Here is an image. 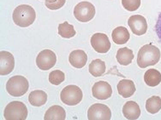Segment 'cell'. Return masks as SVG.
<instances>
[{"label":"cell","mask_w":161,"mask_h":120,"mask_svg":"<svg viewBox=\"0 0 161 120\" xmlns=\"http://www.w3.org/2000/svg\"><path fill=\"white\" fill-rule=\"evenodd\" d=\"M123 113L125 118L130 120H136L139 118L141 115V109L136 102L130 101L126 102L123 107Z\"/></svg>","instance_id":"obj_13"},{"label":"cell","mask_w":161,"mask_h":120,"mask_svg":"<svg viewBox=\"0 0 161 120\" xmlns=\"http://www.w3.org/2000/svg\"><path fill=\"white\" fill-rule=\"evenodd\" d=\"M66 118L65 110L61 106H53L48 109L45 114V120H64Z\"/></svg>","instance_id":"obj_16"},{"label":"cell","mask_w":161,"mask_h":120,"mask_svg":"<svg viewBox=\"0 0 161 120\" xmlns=\"http://www.w3.org/2000/svg\"><path fill=\"white\" fill-rule=\"evenodd\" d=\"M146 109L149 113L154 114L161 109V98L159 96H152L146 102Z\"/></svg>","instance_id":"obj_22"},{"label":"cell","mask_w":161,"mask_h":120,"mask_svg":"<svg viewBox=\"0 0 161 120\" xmlns=\"http://www.w3.org/2000/svg\"><path fill=\"white\" fill-rule=\"evenodd\" d=\"M83 97V94L81 89L76 85H68L64 88L60 98L64 104L68 106H75L79 104Z\"/></svg>","instance_id":"obj_5"},{"label":"cell","mask_w":161,"mask_h":120,"mask_svg":"<svg viewBox=\"0 0 161 120\" xmlns=\"http://www.w3.org/2000/svg\"><path fill=\"white\" fill-rule=\"evenodd\" d=\"M65 79V75L60 70H54L49 74L50 83L54 85H59L62 83Z\"/></svg>","instance_id":"obj_24"},{"label":"cell","mask_w":161,"mask_h":120,"mask_svg":"<svg viewBox=\"0 0 161 120\" xmlns=\"http://www.w3.org/2000/svg\"><path fill=\"white\" fill-rule=\"evenodd\" d=\"M93 96L98 100H106L112 95V86L107 82L99 81L93 84L92 89Z\"/></svg>","instance_id":"obj_11"},{"label":"cell","mask_w":161,"mask_h":120,"mask_svg":"<svg viewBox=\"0 0 161 120\" xmlns=\"http://www.w3.org/2000/svg\"><path fill=\"white\" fill-rule=\"evenodd\" d=\"M95 15V8L89 2H80L74 9V16L80 22H87L91 21Z\"/></svg>","instance_id":"obj_6"},{"label":"cell","mask_w":161,"mask_h":120,"mask_svg":"<svg viewBox=\"0 0 161 120\" xmlns=\"http://www.w3.org/2000/svg\"><path fill=\"white\" fill-rule=\"evenodd\" d=\"M144 81L148 86H157L161 83V73L156 69H149L144 74Z\"/></svg>","instance_id":"obj_19"},{"label":"cell","mask_w":161,"mask_h":120,"mask_svg":"<svg viewBox=\"0 0 161 120\" xmlns=\"http://www.w3.org/2000/svg\"><path fill=\"white\" fill-rule=\"evenodd\" d=\"M112 112L110 108L104 104H93L87 111V118L89 120H110Z\"/></svg>","instance_id":"obj_8"},{"label":"cell","mask_w":161,"mask_h":120,"mask_svg":"<svg viewBox=\"0 0 161 120\" xmlns=\"http://www.w3.org/2000/svg\"><path fill=\"white\" fill-rule=\"evenodd\" d=\"M28 101L34 107H40L46 104L47 101V93L43 90H34L28 96Z\"/></svg>","instance_id":"obj_18"},{"label":"cell","mask_w":161,"mask_h":120,"mask_svg":"<svg viewBox=\"0 0 161 120\" xmlns=\"http://www.w3.org/2000/svg\"><path fill=\"white\" fill-rule=\"evenodd\" d=\"M122 4L129 11H135L141 6V0H122Z\"/></svg>","instance_id":"obj_25"},{"label":"cell","mask_w":161,"mask_h":120,"mask_svg":"<svg viewBox=\"0 0 161 120\" xmlns=\"http://www.w3.org/2000/svg\"><path fill=\"white\" fill-rule=\"evenodd\" d=\"M128 24L132 32L137 36L143 35L147 31V22L146 21L145 17L140 15L130 16L128 21Z\"/></svg>","instance_id":"obj_10"},{"label":"cell","mask_w":161,"mask_h":120,"mask_svg":"<svg viewBox=\"0 0 161 120\" xmlns=\"http://www.w3.org/2000/svg\"><path fill=\"white\" fill-rule=\"evenodd\" d=\"M29 83L23 76H14L10 78L6 83V90L9 95L14 97H20L27 93Z\"/></svg>","instance_id":"obj_3"},{"label":"cell","mask_w":161,"mask_h":120,"mask_svg":"<svg viewBox=\"0 0 161 120\" xmlns=\"http://www.w3.org/2000/svg\"><path fill=\"white\" fill-rule=\"evenodd\" d=\"M112 40L116 44H124L130 39V32L124 27H118L112 31Z\"/></svg>","instance_id":"obj_17"},{"label":"cell","mask_w":161,"mask_h":120,"mask_svg":"<svg viewBox=\"0 0 161 120\" xmlns=\"http://www.w3.org/2000/svg\"><path fill=\"white\" fill-rule=\"evenodd\" d=\"M118 92L124 98L132 96L136 92V85L132 80L123 79L118 83Z\"/></svg>","instance_id":"obj_15"},{"label":"cell","mask_w":161,"mask_h":120,"mask_svg":"<svg viewBox=\"0 0 161 120\" xmlns=\"http://www.w3.org/2000/svg\"><path fill=\"white\" fill-rule=\"evenodd\" d=\"M28 108L21 102H12L4 108L3 117L6 120H25L28 117Z\"/></svg>","instance_id":"obj_4"},{"label":"cell","mask_w":161,"mask_h":120,"mask_svg":"<svg viewBox=\"0 0 161 120\" xmlns=\"http://www.w3.org/2000/svg\"><path fill=\"white\" fill-rule=\"evenodd\" d=\"M57 62L55 53L50 49H44L39 53L36 58V65L40 70L47 71L53 68Z\"/></svg>","instance_id":"obj_7"},{"label":"cell","mask_w":161,"mask_h":120,"mask_svg":"<svg viewBox=\"0 0 161 120\" xmlns=\"http://www.w3.org/2000/svg\"><path fill=\"white\" fill-rule=\"evenodd\" d=\"M91 45L94 49L95 51L101 54L108 52L109 49H111V42L109 40V38L105 33L93 34L91 38Z\"/></svg>","instance_id":"obj_9"},{"label":"cell","mask_w":161,"mask_h":120,"mask_svg":"<svg viewBox=\"0 0 161 120\" xmlns=\"http://www.w3.org/2000/svg\"><path fill=\"white\" fill-rule=\"evenodd\" d=\"M45 1H46V6L52 10L61 9L66 2V0H45Z\"/></svg>","instance_id":"obj_26"},{"label":"cell","mask_w":161,"mask_h":120,"mask_svg":"<svg viewBox=\"0 0 161 120\" xmlns=\"http://www.w3.org/2000/svg\"><path fill=\"white\" fill-rule=\"evenodd\" d=\"M87 54L80 49L72 51L69 56V62L75 68H82L87 63Z\"/></svg>","instance_id":"obj_14"},{"label":"cell","mask_w":161,"mask_h":120,"mask_svg":"<svg viewBox=\"0 0 161 120\" xmlns=\"http://www.w3.org/2000/svg\"><path fill=\"white\" fill-rule=\"evenodd\" d=\"M116 57H117V60L119 64L123 65V66H128L133 61L134 53L130 49L122 48L118 50Z\"/></svg>","instance_id":"obj_20"},{"label":"cell","mask_w":161,"mask_h":120,"mask_svg":"<svg viewBox=\"0 0 161 120\" xmlns=\"http://www.w3.org/2000/svg\"><path fill=\"white\" fill-rule=\"evenodd\" d=\"M88 69L93 77H100L105 72V63L99 59L93 60L89 64Z\"/></svg>","instance_id":"obj_21"},{"label":"cell","mask_w":161,"mask_h":120,"mask_svg":"<svg viewBox=\"0 0 161 120\" xmlns=\"http://www.w3.org/2000/svg\"><path fill=\"white\" fill-rule=\"evenodd\" d=\"M58 34L64 38H70L75 35V30L72 25L68 22H64L58 25Z\"/></svg>","instance_id":"obj_23"},{"label":"cell","mask_w":161,"mask_h":120,"mask_svg":"<svg viewBox=\"0 0 161 120\" xmlns=\"http://www.w3.org/2000/svg\"><path fill=\"white\" fill-rule=\"evenodd\" d=\"M155 32H156V34L158 36V39L161 42V12L159 13L156 24H155Z\"/></svg>","instance_id":"obj_27"},{"label":"cell","mask_w":161,"mask_h":120,"mask_svg":"<svg viewBox=\"0 0 161 120\" xmlns=\"http://www.w3.org/2000/svg\"><path fill=\"white\" fill-rule=\"evenodd\" d=\"M15 68V58L11 53L8 51L0 52V74L2 76L8 75Z\"/></svg>","instance_id":"obj_12"},{"label":"cell","mask_w":161,"mask_h":120,"mask_svg":"<svg viewBox=\"0 0 161 120\" xmlns=\"http://www.w3.org/2000/svg\"><path fill=\"white\" fill-rule=\"evenodd\" d=\"M12 17L15 24L21 28H28L35 21L36 13L30 5L22 4L15 9Z\"/></svg>","instance_id":"obj_2"},{"label":"cell","mask_w":161,"mask_h":120,"mask_svg":"<svg viewBox=\"0 0 161 120\" xmlns=\"http://www.w3.org/2000/svg\"><path fill=\"white\" fill-rule=\"evenodd\" d=\"M160 50L152 43L146 44L140 49L137 55V64L141 68L153 66L159 62Z\"/></svg>","instance_id":"obj_1"}]
</instances>
